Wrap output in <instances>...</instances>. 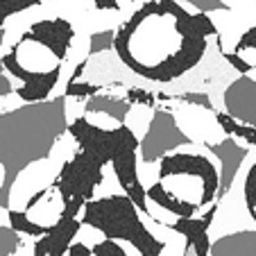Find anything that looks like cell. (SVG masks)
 Listing matches in <instances>:
<instances>
[{"label":"cell","mask_w":256,"mask_h":256,"mask_svg":"<svg viewBox=\"0 0 256 256\" xmlns=\"http://www.w3.org/2000/svg\"><path fill=\"white\" fill-rule=\"evenodd\" d=\"M66 96L44 102H25L20 109L0 114V208H10L12 186L28 166L50 156L68 130Z\"/></svg>","instance_id":"cell-2"},{"label":"cell","mask_w":256,"mask_h":256,"mask_svg":"<svg viewBox=\"0 0 256 256\" xmlns=\"http://www.w3.org/2000/svg\"><path fill=\"white\" fill-rule=\"evenodd\" d=\"M66 256H93V252H91V247H88L86 242L78 240V242H72V245L68 247Z\"/></svg>","instance_id":"cell-29"},{"label":"cell","mask_w":256,"mask_h":256,"mask_svg":"<svg viewBox=\"0 0 256 256\" xmlns=\"http://www.w3.org/2000/svg\"><path fill=\"white\" fill-rule=\"evenodd\" d=\"M82 208H84L82 200L64 202L57 222L50 224L48 234L39 236V240L34 242L32 256H66L68 247L75 242V236L82 229V220H80V211Z\"/></svg>","instance_id":"cell-7"},{"label":"cell","mask_w":256,"mask_h":256,"mask_svg":"<svg viewBox=\"0 0 256 256\" xmlns=\"http://www.w3.org/2000/svg\"><path fill=\"white\" fill-rule=\"evenodd\" d=\"M170 100H179V102H188L195 106H204V109H211L213 112V102L206 93H182V96H170Z\"/></svg>","instance_id":"cell-25"},{"label":"cell","mask_w":256,"mask_h":256,"mask_svg":"<svg viewBox=\"0 0 256 256\" xmlns=\"http://www.w3.org/2000/svg\"><path fill=\"white\" fill-rule=\"evenodd\" d=\"M179 174H188V177H198L202 184V193H200V206L216 202L218 186H220V174L218 168L208 156L195 154V152H172L166 154L159 161V179L164 182L166 177H179Z\"/></svg>","instance_id":"cell-6"},{"label":"cell","mask_w":256,"mask_h":256,"mask_svg":"<svg viewBox=\"0 0 256 256\" xmlns=\"http://www.w3.org/2000/svg\"><path fill=\"white\" fill-rule=\"evenodd\" d=\"M125 100L130 104H145V106H152L156 100V93H150L145 88H138V86H132L125 91Z\"/></svg>","instance_id":"cell-23"},{"label":"cell","mask_w":256,"mask_h":256,"mask_svg":"<svg viewBox=\"0 0 256 256\" xmlns=\"http://www.w3.org/2000/svg\"><path fill=\"white\" fill-rule=\"evenodd\" d=\"M242 195H245L247 213H250L252 220L256 222V161L252 164V168L247 170L245 184H242Z\"/></svg>","instance_id":"cell-20"},{"label":"cell","mask_w":256,"mask_h":256,"mask_svg":"<svg viewBox=\"0 0 256 256\" xmlns=\"http://www.w3.org/2000/svg\"><path fill=\"white\" fill-rule=\"evenodd\" d=\"M93 256H130L127 254V250L120 245L118 240H109V238H104V240L96 242V245L91 247Z\"/></svg>","instance_id":"cell-22"},{"label":"cell","mask_w":256,"mask_h":256,"mask_svg":"<svg viewBox=\"0 0 256 256\" xmlns=\"http://www.w3.org/2000/svg\"><path fill=\"white\" fill-rule=\"evenodd\" d=\"M5 28H0V50H2V44H5ZM14 93V86H12V80L7 78V70L5 66H2V52H0V98H5V96H12Z\"/></svg>","instance_id":"cell-24"},{"label":"cell","mask_w":256,"mask_h":256,"mask_svg":"<svg viewBox=\"0 0 256 256\" xmlns=\"http://www.w3.org/2000/svg\"><path fill=\"white\" fill-rule=\"evenodd\" d=\"M256 48V25H252L250 30H245V32L240 34V39L236 41V48H234V52L240 54L242 50H254Z\"/></svg>","instance_id":"cell-27"},{"label":"cell","mask_w":256,"mask_h":256,"mask_svg":"<svg viewBox=\"0 0 256 256\" xmlns=\"http://www.w3.org/2000/svg\"><path fill=\"white\" fill-rule=\"evenodd\" d=\"M218 34L206 12L190 14L177 0H148L116 30L114 50L138 78L168 84L202 62L206 39Z\"/></svg>","instance_id":"cell-1"},{"label":"cell","mask_w":256,"mask_h":256,"mask_svg":"<svg viewBox=\"0 0 256 256\" xmlns=\"http://www.w3.org/2000/svg\"><path fill=\"white\" fill-rule=\"evenodd\" d=\"M96 10L100 12H120V2L118 0H93Z\"/></svg>","instance_id":"cell-30"},{"label":"cell","mask_w":256,"mask_h":256,"mask_svg":"<svg viewBox=\"0 0 256 256\" xmlns=\"http://www.w3.org/2000/svg\"><path fill=\"white\" fill-rule=\"evenodd\" d=\"M114 39H116V32H114V30L93 32L91 39H88V57L100 54V52H106V50H114Z\"/></svg>","instance_id":"cell-19"},{"label":"cell","mask_w":256,"mask_h":256,"mask_svg":"<svg viewBox=\"0 0 256 256\" xmlns=\"http://www.w3.org/2000/svg\"><path fill=\"white\" fill-rule=\"evenodd\" d=\"M145 198H148V202H154L156 206L166 208L168 213H172V216H177V218H190V216H195L198 208H200V204H193V202H188V200L174 198V195L164 186L161 179L145 188Z\"/></svg>","instance_id":"cell-14"},{"label":"cell","mask_w":256,"mask_h":256,"mask_svg":"<svg viewBox=\"0 0 256 256\" xmlns=\"http://www.w3.org/2000/svg\"><path fill=\"white\" fill-rule=\"evenodd\" d=\"M7 222H10V227L14 229L16 234H20V236H32V238L44 236L50 229V224H41V222L30 220L28 211H14V208H7Z\"/></svg>","instance_id":"cell-16"},{"label":"cell","mask_w":256,"mask_h":256,"mask_svg":"<svg viewBox=\"0 0 256 256\" xmlns=\"http://www.w3.org/2000/svg\"><path fill=\"white\" fill-rule=\"evenodd\" d=\"M2 66L10 72L12 78L20 80L23 86L14 88V96H18L23 102H44L50 98V93L54 91L59 78H62V64H57L54 68L48 70H30L18 62L14 50L2 54Z\"/></svg>","instance_id":"cell-8"},{"label":"cell","mask_w":256,"mask_h":256,"mask_svg":"<svg viewBox=\"0 0 256 256\" xmlns=\"http://www.w3.org/2000/svg\"><path fill=\"white\" fill-rule=\"evenodd\" d=\"M206 148L211 150V154L220 161V168H218L220 186H218L216 200H222L224 195L232 190L234 182H236V177H238V170H240V164L247 159V154H250V148L236 143L232 136L218 140V143H206Z\"/></svg>","instance_id":"cell-11"},{"label":"cell","mask_w":256,"mask_h":256,"mask_svg":"<svg viewBox=\"0 0 256 256\" xmlns=\"http://www.w3.org/2000/svg\"><path fill=\"white\" fill-rule=\"evenodd\" d=\"M143 213L136 208V204L120 195H106V198H93L84 202L82 208V227H91L100 232L109 240H125L138 250L140 256H161L166 250V242L159 240L140 220Z\"/></svg>","instance_id":"cell-3"},{"label":"cell","mask_w":256,"mask_h":256,"mask_svg":"<svg viewBox=\"0 0 256 256\" xmlns=\"http://www.w3.org/2000/svg\"><path fill=\"white\" fill-rule=\"evenodd\" d=\"M188 5H193L198 12H229L232 7L224 0H186Z\"/></svg>","instance_id":"cell-26"},{"label":"cell","mask_w":256,"mask_h":256,"mask_svg":"<svg viewBox=\"0 0 256 256\" xmlns=\"http://www.w3.org/2000/svg\"><path fill=\"white\" fill-rule=\"evenodd\" d=\"M39 2H44V0H0V28H5L7 18L20 14V12L32 10Z\"/></svg>","instance_id":"cell-17"},{"label":"cell","mask_w":256,"mask_h":256,"mask_svg":"<svg viewBox=\"0 0 256 256\" xmlns=\"http://www.w3.org/2000/svg\"><path fill=\"white\" fill-rule=\"evenodd\" d=\"M218 213V204H208L206 213L200 218H177V222H166V227L172 232L182 234L186 238V247H193L195 256H208L211 250V238H208V227H211L213 218Z\"/></svg>","instance_id":"cell-12"},{"label":"cell","mask_w":256,"mask_h":256,"mask_svg":"<svg viewBox=\"0 0 256 256\" xmlns=\"http://www.w3.org/2000/svg\"><path fill=\"white\" fill-rule=\"evenodd\" d=\"M86 64H88V59H82V62L75 66V70H72V75L68 78V82H78V80L82 78V72H84V68H86Z\"/></svg>","instance_id":"cell-31"},{"label":"cell","mask_w":256,"mask_h":256,"mask_svg":"<svg viewBox=\"0 0 256 256\" xmlns=\"http://www.w3.org/2000/svg\"><path fill=\"white\" fill-rule=\"evenodd\" d=\"M104 166L109 164L100 154L88 150H78L62 166L59 174L50 186L59 193L62 204L68 200L88 202V200L96 198V188L104 182Z\"/></svg>","instance_id":"cell-4"},{"label":"cell","mask_w":256,"mask_h":256,"mask_svg":"<svg viewBox=\"0 0 256 256\" xmlns=\"http://www.w3.org/2000/svg\"><path fill=\"white\" fill-rule=\"evenodd\" d=\"M195 140L190 138L182 127L177 125V118L166 109H156L152 114V120L148 125V132L143 138H138V156L143 164H156L166 154H172L177 148L193 145Z\"/></svg>","instance_id":"cell-5"},{"label":"cell","mask_w":256,"mask_h":256,"mask_svg":"<svg viewBox=\"0 0 256 256\" xmlns=\"http://www.w3.org/2000/svg\"><path fill=\"white\" fill-rule=\"evenodd\" d=\"M222 59H227V62L232 64L238 72H240V75H250V72L254 70V66H252L250 62H245V59H242L238 52H222Z\"/></svg>","instance_id":"cell-28"},{"label":"cell","mask_w":256,"mask_h":256,"mask_svg":"<svg viewBox=\"0 0 256 256\" xmlns=\"http://www.w3.org/2000/svg\"><path fill=\"white\" fill-rule=\"evenodd\" d=\"M208 256H256V229H242L211 240Z\"/></svg>","instance_id":"cell-13"},{"label":"cell","mask_w":256,"mask_h":256,"mask_svg":"<svg viewBox=\"0 0 256 256\" xmlns=\"http://www.w3.org/2000/svg\"><path fill=\"white\" fill-rule=\"evenodd\" d=\"M20 247V234L0 224V256H12Z\"/></svg>","instance_id":"cell-21"},{"label":"cell","mask_w":256,"mask_h":256,"mask_svg":"<svg viewBox=\"0 0 256 256\" xmlns=\"http://www.w3.org/2000/svg\"><path fill=\"white\" fill-rule=\"evenodd\" d=\"M75 39V28H72L70 20L62 18H44L36 20V23L30 25L28 32L20 34V41H28V44H36L41 48H46L52 54L54 62L64 64L68 57V50L72 46Z\"/></svg>","instance_id":"cell-9"},{"label":"cell","mask_w":256,"mask_h":256,"mask_svg":"<svg viewBox=\"0 0 256 256\" xmlns=\"http://www.w3.org/2000/svg\"><path fill=\"white\" fill-rule=\"evenodd\" d=\"M109 86H102V84H88V82H68L66 88H64V96L66 98H78V100H84V98L98 96V93L106 91Z\"/></svg>","instance_id":"cell-18"},{"label":"cell","mask_w":256,"mask_h":256,"mask_svg":"<svg viewBox=\"0 0 256 256\" xmlns=\"http://www.w3.org/2000/svg\"><path fill=\"white\" fill-rule=\"evenodd\" d=\"M224 114L242 125L256 127V80L250 75L236 78L222 93Z\"/></svg>","instance_id":"cell-10"},{"label":"cell","mask_w":256,"mask_h":256,"mask_svg":"<svg viewBox=\"0 0 256 256\" xmlns=\"http://www.w3.org/2000/svg\"><path fill=\"white\" fill-rule=\"evenodd\" d=\"M84 112L86 114H104V116L114 118L120 122L127 120V114L132 112V104L125 100V98H112V96H91L84 104Z\"/></svg>","instance_id":"cell-15"},{"label":"cell","mask_w":256,"mask_h":256,"mask_svg":"<svg viewBox=\"0 0 256 256\" xmlns=\"http://www.w3.org/2000/svg\"><path fill=\"white\" fill-rule=\"evenodd\" d=\"M254 68H256V66H254Z\"/></svg>","instance_id":"cell-32"}]
</instances>
